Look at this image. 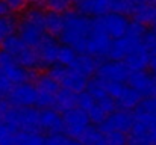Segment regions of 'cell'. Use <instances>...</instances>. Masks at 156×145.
<instances>
[{"mask_svg":"<svg viewBox=\"0 0 156 145\" xmlns=\"http://www.w3.org/2000/svg\"><path fill=\"white\" fill-rule=\"evenodd\" d=\"M65 24L59 35L62 46L74 48L77 53H85V43L93 30V20L77 11H68L64 14Z\"/></svg>","mask_w":156,"mask_h":145,"instance_id":"1","label":"cell"},{"mask_svg":"<svg viewBox=\"0 0 156 145\" xmlns=\"http://www.w3.org/2000/svg\"><path fill=\"white\" fill-rule=\"evenodd\" d=\"M18 36L21 41L32 48H37L38 44L43 41V38L47 35L46 32V12L40 8H29L21 20L18 21L17 27Z\"/></svg>","mask_w":156,"mask_h":145,"instance_id":"2","label":"cell"},{"mask_svg":"<svg viewBox=\"0 0 156 145\" xmlns=\"http://www.w3.org/2000/svg\"><path fill=\"white\" fill-rule=\"evenodd\" d=\"M138 2L135 0H85L76 5L79 14L87 17H102L105 14L115 12L123 15H133Z\"/></svg>","mask_w":156,"mask_h":145,"instance_id":"3","label":"cell"},{"mask_svg":"<svg viewBox=\"0 0 156 145\" xmlns=\"http://www.w3.org/2000/svg\"><path fill=\"white\" fill-rule=\"evenodd\" d=\"M3 121L15 132H40V110L35 107H11Z\"/></svg>","mask_w":156,"mask_h":145,"instance_id":"4","label":"cell"},{"mask_svg":"<svg viewBox=\"0 0 156 145\" xmlns=\"http://www.w3.org/2000/svg\"><path fill=\"white\" fill-rule=\"evenodd\" d=\"M47 74L59 83L61 89H67V91H71L74 94H80V92L87 91L88 79H85L83 76L76 73L73 68L61 67L56 64L49 70Z\"/></svg>","mask_w":156,"mask_h":145,"instance_id":"5","label":"cell"},{"mask_svg":"<svg viewBox=\"0 0 156 145\" xmlns=\"http://www.w3.org/2000/svg\"><path fill=\"white\" fill-rule=\"evenodd\" d=\"M129 18L123 14H115V12H109L105 14L102 17H97L93 20V26L99 30H102L106 33L112 41L126 36L127 29H129Z\"/></svg>","mask_w":156,"mask_h":145,"instance_id":"6","label":"cell"},{"mask_svg":"<svg viewBox=\"0 0 156 145\" xmlns=\"http://www.w3.org/2000/svg\"><path fill=\"white\" fill-rule=\"evenodd\" d=\"M106 91L114 98L118 110H127V112L135 110L143 100V97L136 91H133L129 85H124V83L106 82Z\"/></svg>","mask_w":156,"mask_h":145,"instance_id":"7","label":"cell"},{"mask_svg":"<svg viewBox=\"0 0 156 145\" xmlns=\"http://www.w3.org/2000/svg\"><path fill=\"white\" fill-rule=\"evenodd\" d=\"M34 85H35L37 92H38L37 106H40V107H43V109H52L53 106H55L56 95H58V92L61 91L59 83H58L55 79H52L47 73H44V74L35 76Z\"/></svg>","mask_w":156,"mask_h":145,"instance_id":"8","label":"cell"},{"mask_svg":"<svg viewBox=\"0 0 156 145\" xmlns=\"http://www.w3.org/2000/svg\"><path fill=\"white\" fill-rule=\"evenodd\" d=\"M0 68L3 70V73L6 74V77L9 79V82L14 86L21 85V83H27L32 79H35V74L32 71H27L26 68L18 65L15 62V59L3 50H0Z\"/></svg>","mask_w":156,"mask_h":145,"instance_id":"9","label":"cell"},{"mask_svg":"<svg viewBox=\"0 0 156 145\" xmlns=\"http://www.w3.org/2000/svg\"><path fill=\"white\" fill-rule=\"evenodd\" d=\"M64 119V133L71 136V139H79L82 133L90 127V118L85 110L74 107L62 115Z\"/></svg>","mask_w":156,"mask_h":145,"instance_id":"10","label":"cell"},{"mask_svg":"<svg viewBox=\"0 0 156 145\" xmlns=\"http://www.w3.org/2000/svg\"><path fill=\"white\" fill-rule=\"evenodd\" d=\"M8 103L12 107H34L38 101V92L34 83L27 82V83H21V85H15L11 92L6 95Z\"/></svg>","mask_w":156,"mask_h":145,"instance_id":"11","label":"cell"},{"mask_svg":"<svg viewBox=\"0 0 156 145\" xmlns=\"http://www.w3.org/2000/svg\"><path fill=\"white\" fill-rule=\"evenodd\" d=\"M133 126V113L127 110H115L111 115L106 116L103 123L99 126V130L106 135L111 132H120V133H129Z\"/></svg>","mask_w":156,"mask_h":145,"instance_id":"12","label":"cell"},{"mask_svg":"<svg viewBox=\"0 0 156 145\" xmlns=\"http://www.w3.org/2000/svg\"><path fill=\"white\" fill-rule=\"evenodd\" d=\"M129 68L124 62L120 60H105L100 62L96 76L100 77L105 82H114V83H124L129 79Z\"/></svg>","mask_w":156,"mask_h":145,"instance_id":"13","label":"cell"},{"mask_svg":"<svg viewBox=\"0 0 156 145\" xmlns=\"http://www.w3.org/2000/svg\"><path fill=\"white\" fill-rule=\"evenodd\" d=\"M127 85L136 91L143 98L156 97V77L147 71H136L130 73L127 79Z\"/></svg>","mask_w":156,"mask_h":145,"instance_id":"14","label":"cell"},{"mask_svg":"<svg viewBox=\"0 0 156 145\" xmlns=\"http://www.w3.org/2000/svg\"><path fill=\"white\" fill-rule=\"evenodd\" d=\"M111 44H112V40L102 30H99L93 26V30L88 35L87 43H85V53L96 59L103 57V56H108Z\"/></svg>","mask_w":156,"mask_h":145,"instance_id":"15","label":"cell"},{"mask_svg":"<svg viewBox=\"0 0 156 145\" xmlns=\"http://www.w3.org/2000/svg\"><path fill=\"white\" fill-rule=\"evenodd\" d=\"M59 44H58V40L52 36V35H46L43 38V41L38 44L37 50V54H38V59H40V65L41 68H52L53 65L56 64V57H58V51H59Z\"/></svg>","mask_w":156,"mask_h":145,"instance_id":"16","label":"cell"},{"mask_svg":"<svg viewBox=\"0 0 156 145\" xmlns=\"http://www.w3.org/2000/svg\"><path fill=\"white\" fill-rule=\"evenodd\" d=\"M40 132L47 135L64 133V119L59 112L55 109H41L40 110Z\"/></svg>","mask_w":156,"mask_h":145,"instance_id":"17","label":"cell"},{"mask_svg":"<svg viewBox=\"0 0 156 145\" xmlns=\"http://www.w3.org/2000/svg\"><path fill=\"white\" fill-rule=\"evenodd\" d=\"M126 67L129 68L130 73H136V71H146V68L150 64V50L140 44L130 51V54L124 59Z\"/></svg>","mask_w":156,"mask_h":145,"instance_id":"18","label":"cell"},{"mask_svg":"<svg viewBox=\"0 0 156 145\" xmlns=\"http://www.w3.org/2000/svg\"><path fill=\"white\" fill-rule=\"evenodd\" d=\"M140 44H143V43H136V41H133L129 36H123V38L114 40L112 44H111V48H109L108 57H109V60L124 62V59L130 54V51L136 46H140Z\"/></svg>","mask_w":156,"mask_h":145,"instance_id":"19","label":"cell"},{"mask_svg":"<svg viewBox=\"0 0 156 145\" xmlns=\"http://www.w3.org/2000/svg\"><path fill=\"white\" fill-rule=\"evenodd\" d=\"M99 65H100V62L96 57H93V56H90L87 53H79L77 59H76V62L73 64L71 68L76 73H79L80 76H83L85 79H91L97 73Z\"/></svg>","mask_w":156,"mask_h":145,"instance_id":"20","label":"cell"},{"mask_svg":"<svg viewBox=\"0 0 156 145\" xmlns=\"http://www.w3.org/2000/svg\"><path fill=\"white\" fill-rule=\"evenodd\" d=\"M53 107L59 113H65V112L77 107V94H74L71 91H67V89H61L56 95Z\"/></svg>","mask_w":156,"mask_h":145,"instance_id":"21","label":"cell"},{"mask_svg":"<svg viewBox=\"0 0 156 145\" xmlns=\"http://www.w3.org/2000/svg\"><path fill=\"white\" fill-rule=\"evenodd\" d=\"M135 21L141 24H155L156 21V5L155 3H138L135 12H133Z\"/></svg>","mask_w":156,"mask_h":145,"instance_id":"22","label":"cell"},{"mask_svg":"<svg viewBox=\"0 0 156 145\" xmlns=\"http://www.w3.org/2000/svg\"><path fill=\"white\" fill-rule=\"evenodd\" d=\"M65 24L64 14L58 12H46V32L52 36H59Z\"/></svg>","mask_w":156,"mask_h":145,"instance_id":"23","label":"cell"},{"mask_svg":"<svg viewBox=\"0 0 156 145\" xmlns=\"http://www.w3.org/2000/svg\"><path fill=\"white\" fill-rule=\"evenodd\" d=\"M87 92L93 97L96 101H100L106 97H109L108 91H106V82L102 80L100 77H91L88 79V85H87Z\"/></svg>","mask_w":156,"mask_h":145,"instance_id":"24","label":"cell"},{"mask_svg":"<svg viewBox=\"0 0 156 145\" xmlns=\"http://www.w3.org/2000/svg\"><path fill=\"white\" fill-rule=\"evenodd\" d=\"M17 27H18V21L14 15L9 14L6 17H0V46L3 44L5 40L15 35Z\"/></svg>","mask_w":156,"mask_h":145,"instance_id":"25","label":"cell"},{"mask_svg":"<svg viewBox=\"0 0 156 145\" xmlns=\"http://www.w3.org/2000/svg\"><path fill=\"white\" fill-rule=\"evenodd\" d=\"M77 141H80L83 145H106L105 135L99 130V127H94V126H90Z\"/></svg>","mask_w":156,"mask_h":145,"instance_id":"26","label":"cell"},{"mask_svg":"<svg viewBox=\"0 0 156 145\" xmlns=\"http://www.w3.org/2000/svg\"><path fill=\"white\" fill-rule=\"evenodd\" d=\"M14 145H44V136L35 132H18L15 133Z\"/></svg>","mask_w":156,"mask_h":145,"instance_id":"27","label":"cell"},{"mask_svg":"<svg viewBox=\"0 0 156 145\" xmlns=\"http://www.w3.org/2000/svg\"><path fill=\"white\" fill-rule=\"evenodd\" d=\"M77 51L74 48L68 47V46H61L59 51H58V57H56V64L61 65V67H67V68H71L73 64L76 62L77 59Z\"/></svg>","mask_w":156,"mask_h":145,"instance_id":"28","label":"cell"},{"mask_svg":"<svg viewBox=\"0 0 156 145\" xmlns=\"http://www.w3.org/2000/svg\"><path fill=\"white\" fill-rule=\"evenodd\" d=\"M0 47H2L3 51H6L8 54H11L12 57H17V56L23 51V48L26 47V44L21 41V38H20L18 35H12V36H9L8 40H5ZM27 47H29V46H27Z\"/></svg>","mask_w":156,"mask_h":145,"instance_id":"29","label":"cell"},{"mask_svg":"<svg viewBox=\"0 0 156 145\" xmlns=\"http://www.w3.org/2000/svg\"><path fill=\"white\" fill-rule=\"evenodd\" d=\"M87 115H88V118H90V123H93V124H96V126H100L102 123H103L105 119H106V113H105V110L97 104V101L87 110Z\"/></svg>","mask_w":156,"mask_h":145,"instance_id":"30","label":"cell"},{"mask_svg":"<svg viewBox=\"0 0 156 145\" xmlns=\"http://www.w3.org/2000/svg\"><path fill=\"white\" fill-rule=\"evenodd\" d=\"M15 132L2 119L0 121V145H14Z\"/></svg>","mask_w":156,"mask_h":145,"instance_id":"31","label":"cell"},{"mask_svg":"<svg viewBox=\"0 0 156 145\" xmlns=\"http://www.w3.org/2000/svg\"><path fill=\"white\" fill-rule=\"evenodd\" d=\"M44 5L47 6L50 12L62 14V12H68L71 2L70 0H44Z\"/></svg>","mask_w":156,"mask_h":145,"instance_id":"32","label":"cell"},{"mask_svg":"<svg viewBox=\"0 0 156 145\" xmlns=\"http://www.w3.org/2000/svg\"><path fill=\"white\" fill-rule=\"evenodd\" d=\"M135 110H140V112H144V113H150V115L156 116V97L143 98Z\"/></svg>","mask_w":156,"mask_h":145,"instance_id":"33","label":"cell"},{"mask_svg":"<svg viewBox=\"0 0 156 145\" xmlns=\"http://www.w3.org/2000/svg\"><path fill=\"white\" fill-rule=\"evenodd\" d=\"M105 141H106V145H127V136L126 133L111 132L105 135Z\"/></svg>","mask_w":156,"mask_h":145,"instance_id":"34","label":"cell"},{"mask_svg":"<svg viewBox=\"0 0 156 145\" xmlns=\"http://www.w3.org/2000/svg\"><path fill=\"white\" fill-rule=\"evenodd\" d=\"M94 103H96V100L90 95L87 91H83V92L77 94V107H80L82 110H85V112H87V110L94 104Z\"/></svg>","mask_w":156,"mask_h":145,"instance_id":"35","label":"cell"},{"mask_svg":"<svg viewBox=\"0 0 156 145\" xmlns=\"http://www.w3.org/2000/svg\"><path fill=\"white\" fill-rule=\"evenodd\" d=\"M68 138L64 133H55V135H47L44 138V145H67Z\"/></svg>","mask_w":156,"mask_h":145,"instance_id":"36","label":"cell"},{"mask_svg":"<svg viewBox=\"0 0 156 145\" xmlns=\"http://www.w3.org/2000/svg\"><path fill=\"white\" fill-rule=\"evenodd\" d=\"M12 88H14V85L9 82V79L6 77V74L0 68V97H5L6 98V95L11 92Z\"/></svg>","mask_w":156,"mask_h":145,"instance_id":"37","label":"cell"},{"mask_svg":"<svg viewBox=\"0 0 156 145\" xmlns=\"http://www.w3.org/2000/svg\"><path fill=\"white\" fill-rule=\"evenodd\" d=\"M5 5L8 6L9 12H21L26 8V0H3Z\"/></svg>","mask_w":156,"mask_h":145,"instance_id":"38","label":"cell"},{"mask_svg":"<svg viewBox=\"0 0 156 145\" xmlns=\"http://www.w3.org/2000/svg\"><path fill=\"white\" fill-rule=\"evenodd\" d=\"M143 46H146L149 50L156 47V33L153 30H147L144 33V36H143Z\"/></svg>","mask_w":156,"mask_h":145,"instance_id":"39","label":"cell"},{"mask_svg":"<svg viewBox=\"0 0 156 145\" xmlns=\"http://www.w3.org/2000/svg\"><path fill=\"white\" fill-rule=\"evenodd\" d=\"M12 106L8 103V100L5 98V97H0V121L5 118V115L8 113V110L11 109Z\"/></svg>","mask_w":156,"mask_h":145,"instance_id":"40","label":"cell"},{"mask_svg":"<svg viewBox=\"0 0 156 145\" xmlns=\"http://www.w3.org/2000/svg\"><path fill=\"white\" fill-rule=\"evenodd\" d=\"M149 68L152 70V74L156 77V47L150 50V64H149Z\"/></svg>","mask_w":156,"mask_h":145,"instance_id":"41","label":"cell"},{"mask_svg":"<svg viewBox=\"0 0 156 145\" xmlns=\"http://www.w3.org/2000/svg\"><path fill=\"white\" fill-rule=\"evenodd\" d=\"M127 145H149V142H147L146 139H140V138L129 136V138H127Z\"/></svg>","mask_w":156,"mask_h":145,"instance_id":"42","label":"cell"},{"mask_svg":"<svg viewBox=\"0 0 156 145\" xmlns=\"http://www.w3.org/2000/svg\"><path fill=\"white\" fill-rule=\"evenodd\" d=\"M147 142L149 145H156V127L153 130H150V133L147 135Z\"/></svg>","mask_w":156,"mask_h":145,"instance_id":"43","label":"cell"},{"mask_svg":"<svg viewBox=\"0 0 156 145\" xmlns=\"http://www.w3.org/2000/svg\"><path fill=\"white\" fill-rule=\"evenodd\" d=\"M9 14H11V12H9L8 6L5 5L3 0H0V17H6V15H9Z\"/></svg>","mask_w":156,"mask_h":145,"instance_id":"44","label":"cell"},{"mask_svg":"<svg viewBox=\"0 0 156 145\" xmlns=\"http://www.w3.org/2000/svg\"><path fill=\"white\" fill-rule=\"evenodd\" d=\"M29 5H32V6H38V5H41V3H44V0H26Z\"/></svg>","mask_w":156,"mask_h":145,"instance_id":"45","label":"cell"},{"mask_svg":"<svg viewBox=\"0 0 156 145\" xmlns=\"http://www.w3.org/2000/svg\"><path fill=\"white\" fill-rule=\"evenodd\" d=\"M67 145H83V144H82L80 141H77V139H70Z\"/></svg>","mask_w":156,"mask_h":145,"instance_id":"46","label":"cell"},{"mask_svg":"<svg viewBox=\"0 0 156 145\" xmlns=\"http://www.w3.org/2000/svg\"><path fill=\"white\" fill-rule=\"evenodd\" d=\"M135 2H138V3H153L155 0H135Z\"/></svg>","mask_w":156,"mask_h":145,"instance_id":"47","label":"cell"},{"mask_svg":"<svg viewBox=\"0 0 156 145\" xmlns=\"http://www.w3.org/2000/svg\"><path fill=\"white\" fill-rule=\"evenodd\" d=\"M70 2H71V3H76V5H77V3H82V2H85V0H70Z\"/></svg>","mask_w":156,"mask_h":145,"instance_id":"48","label":"cell"},{"mask_svg":"<svg viewBox=\"0 0 156 145\" xmlns=\"http://www.w3.org/2000/svg\"><path fill=\"white\" fill-rule=\"evenodd\" d=\"M152 27H153V29H152V30H153V32H155V33H156V21H155V24H153V26H152Z\"/></svg>","mask_w":156,"mask_h":145,"instance_id":"49","label":"cell"}]
</instances>
